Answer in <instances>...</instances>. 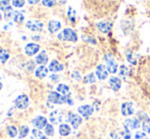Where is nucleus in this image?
<instances>
[{
  "mask_svg": "<svg viewBox=\"0 0 150 139\" xmlns=\"http://www.w3.org/2000/svg\"><path fill=\"white\" fill-rule=\"evenodd\" d=\"M60 28H61V24L58 21H50L49 24H48V30L52 34L57 32L58 30H60Z\"/></svg>",
  "mask_w": 150,
  "mask_h": 139,
  "instance_id": "a211bd4d",
  "label": "nucleus"
},
{
  "mask_svg": "<svg viewBox=\"0 0 150 139\" xmlns=\"http://www.w3.org/2000/svg\"><path fill=\"white\" fill-rule=\"evenodd\" d=\"M6 132H7L8 136L9 137H16V134H18V130H16V128L14 127V126H9V127L7 128V130H6Z\"/></svg>",
  "mask_w": 150,
  "mask_h": 139,
  "instance_id": "a878e982",
  "label": "nucleus"
},
{
  "mask_svg": "<svg viewBox=\"0 0 150 139\" xmlns=\"http://www.w3.org/2000/svg\"><path fill=\"white\" fill-rule=\"evenodd\" d=\"M134 139H148V137H147V135H146V133H145V132L138 131L136 134H135V138Z\"/></svg>",
  "mask_w": 150,
  "mask_h": 139,
  "instance_id": "72a5a7b5",
  "label": "nucleus"
},
{
  "mask_svg": "<svg viewBox=\"0 0 150 139\" xmlns=\"http://www.w3.org/2000/svg\"><path fill=\"white\" fill-rule=\"evenodd\" d=\"M9 58V53L6 49H0V62L2 64H5Z\"/></svg>",
  "mask_w": 150,
  "mask_h": 139,
  "instance_id": "5701e85b",
  "label": "nucleus"
},
{
  "mask_svg": "<svg viewBox=\"0 0 150 139\" xmlns=\"http://www.w3.org/2000/svg\"><path fill=\"white\" fill-rule=\"evenodd\" d=\"M97 28L100 32L102 33H107L111 28V25L108 22H100L97 24Z\"/></svg>",
  "mask_w": 150,
  "mask_h": 139,
  "instance_id": "aec40b11",
  "label": "nucleus"
},
{
  "mask_svg": "<svg viewBox=\"0 0 150 139\" xmlns=\"http://www.w3.org/2000/svg\"><path fill=\"white\" fill-rule=\"evenodd\" d=\"M29 133V128L27 126H22L20 128V137L21 138H25Z\"/></svg>",
  "mask_w": 150,
  "mask_h": 139,
  "instance_id": "7c9ffc66",
  "label": "nucleus"
},
{
  "mask_svg": "<svg viewBox=\"0 0 150 139\" xmlns=\"http://www.w3.org/2000/svg\"><path fill=\"white\" fill-rule=\"evenodd\" d=\"M24 16H23V13L22 12H20V11H14V14H13V20H14V22H16V23H23L24 22Z\"/></svg>",
  "mask_w": 150,
  "mask_h": 139,
  "instance_id": "bb28decb",
  "label": "nucleus"
},
{
  "mask_svg": "<svg viewBox=\"0 0 150 139\" xmlns=\"http://www.w3.org/2000/svg\"><path fill=\"white\" fill-rule=\"evenodd\" d=\"M84 82H85V83H95V82H96L95 75L93 73L88 74L87 76H85V77H84Z\"/></svg>",
  "mask_w": 150,
  "mask_h": 139,
  "instance_id": "cd10ccee",
  "label": "nucleus"
},
{
  "mask_svg": "<svg viewBox=\"0 0 150 139\" xmlns=\"http://www.w3.org/2000/svg\"><path fill=\"white\" fill-rule=\"evenodd\" d=\"M26 27L31 31H41L43 29V24L39 21H29L27 22Z\"/></svg>",
  "mask_w": 150,
  "mask_h": 139,
  "instance_id": "f8f14e48",
  "label": "nucleus"
},
{
  "mask_svg": "<svg viewBox=\"0 0 150 139\" xmlns=\"http://www.w3.org/2000/svg\"><path fill=\"white\" fill-rule=\"evenodd\" d=\"M47 99H48V101H50L51 104H67L69 105L74 104V101L71 97V94L60 95L58 92H55V91L50 92Z\"/></svg>",
  "mask_w": 150,
  "mask_h": 139,
  "instance_id": "f03ea898",
  "label": "nucleus"
},
{
  "mask_svg": "<svg viewBox=\"0 0 150 139\" xmlns=\"http://www.w3.org/2000/svg\"><path fill=\"white\" fill-rule=\"evenodd\" d=\"M62 70H63V65H61L59 62H57V60H52V62H50L49 71L55 73V72H60V71H62Z\"/></svg>",
  "mask_w": 150,
  "mask_h": 139,
  "instance_id": "6ab92c4d",
  "label": "nucleus"
},
{
  "mask_svg": "<svg viewBox=\"0 0 150 139\" xmlns=\"http://www.w3.org/2000/svg\"><path fill=\"white\" fill-rule=\"evenodd\" d=\"M62 113H61L60 111L56 109V111H53L52 113H50L49 115V121L51 124L53 125H57L62 122Z\"/></svg>",
  "mask_w": 150,
  "mask_h": 139,
  "instance_id": "0eeeda50",
  "label": "nucleus"
},
{
  "mask_svg": "<svg viewBox=\"0 0 150 139\" xmlns=\"http://www.w3.org/2000/svg\"><path fill=\"white\" fill-rule=\"evenodd\" d=\"M39 48L40 46L38 45V44L36 43H29L27 44L26 46H25V52H26L28 55H34V54H36L38 51H39Z\"/></svg>",
  "mask_w": 150,
  "mask_h": 139,
  "instance_id": "ddd939ff",
  "label": "nucleus"
},
{
  "mask_svg": "<svg viewBox=\"0 0 150 139\" xmlns=\"http://www.w3.org/2000/svg\"><path fill=\"white\" fill-rule=\"evenodd\" d=\"M40 139H48L47 137H46V136H42V137L41 138H40Z\"/></svg>",
  "mask_w": 150,
  "mask_h": 139,
  "instance_id": "a18cd8bd",
  "label": "nucleus"
},
{
  "mask_svg": "<svg viewBox=\"0 0 150 139\" xmlns=\"http://www.w3.org/2000/svg\"><path fill=\"white\" fill-rule=\"evenodd\" d=\"M120 76L122 78V79H126L127 77H128V74H129V69L127 68L125 65H122V66H120V72H119Z\"/></svg>",
  "mask_w": 150,
  "mask_h": 139,
  "instance_id": "b1692460",
  "label": "nucleus"
},
{
  "mask_svg": "<svg viewBox=\"0 0 150 139\" xmlns=\"http://www.w3.org/2000/svg\"><path fill=\"white\" fill-rule=\"evenodd\" d=\"M71 77H73L75 80H78V81L82 79V78H81V75H80V73H79V72H77V71H75L73 74H71Z\"/></svg>",
  "mask_w": 150,
  "mask_h": 139,
  "instance_id": "58836bf2",
  "label": "nucleus"
},
{
  "mask_svg": "<svg viewBox=\"0 0 150 139\" xmlns=\"http://www.w3.org/2000/svg\"><path fill=\"white\" fill-rule=\"evenodd\" d=\"M67 16H69V18L71 21V22H75L76 21V10L71 7H69V10H67Z\"/></svg>",
  "mask_w": 150,
  "mask_h": 139,
  "instance_id": "c756f323",
  "label": "nucleus"
},
{
  "mask_svg": "<svg viewBox=\"0 0 150 139\" xmlns=\"http://www.w3.org/2000/svg\"><path fill=\"white\" fill-rule=\"evenodd\" d=\"M45 133L47 136H53L54 129H53V127H52V125H49V124H48V125L46 126L45 127Z\"/></svg>",
  "mask_w": 150,
  "mask_h": 139,
  "instance_id": "473e14b6",
  "label": "nucleus"
},
{
  "mask_svg": "<svg viewBox=\"0 0 150 139\" xmlns=\"http://www.w3.org/2000/svg\"><path fill=\"white\" fill-rule=\"evenodd\" d=\"M8 4H9V1H0V9L5 11V10L10 6V5H8Z\"/></svg>",
  "mask_w": 150,
  "mask_h": 139,
  "instance_id": "f704fd0d",
  "label": "nucleus"
},
{
  "mask_svg": "<svg viewBox=\"0 0 150 139\" xmlns=\"http://www.w3.org/2000/svg\"><path fill=\"white\" fill-rule=\"evenodd\" d=\"M136 71V78L139 85L150 98V56L141 60Z\"/></svg>",
  "mask_w": 150,
  "mask_h": 139,
  "instance_id": "f257e3e1",
  "label": "nucleus"
},
{
  "mask_svg": "<svg viewBox=\"0 0 150 139\" xmlns=\"http://www.w3.org/2000/svg\"><path fill=\"white\" fill-rule=\"evenodd\" d=\"M137 58H138V56H137V54L135 53H128L127 54V60H129V62L132 65H137Z\"/></svg>",
  "mask_w": 150,
  "mask_h": 139,
  "instance_id": "393cba45",
  "label": "nucleus"
},
{
  "mask_svg": "<svg viewBox=\"0 0 150 139\" xmlns=\"http://www.w3.org/2000/svg\"><path fill=\"white\" fill-rule=\"evenodd\" d=\"M78 111H79L80 115H82L84 118H89L90 116L93 113V111H94V109H93L92 105L85 104V105H81V106H79Z\"/></svg>",
  "mask_w": 150,
  "mask_h": 139,
  "instance_id": "6e6552de",
  "label": "nucleus"
},
{
  "mask_svg": "<svg viewBox=\"0 0 150 139\" xmlns=\"http://www.w3.org/2000/svg\"><path fill=\"white\" fill-rule=\"evenodd\" d=\"M32 133H33V135L35 136V137H37V138H41L42 136H43V134H42V132L40 131V130H38V129H34L33 131H32Z\"/></svg>",
  "mask_w": 150,
  "mask_h": 139,
  "instance_id": "c9c22d12",
  "label": "nucleus"
},
{
  "mask_svg": "<svg viewBox=\"0 0 150 139\" xmlns=\"http://www.w3.org/2000/svg\"><path fill=\"white\" fill-rule=\"evenodd\" d=\"M67 121L71 124L74 129H77V128L82 124V118L80 117L79 115H77V113H69V116H67Z\"/></svg>",
  "mask_w": 150,
  "mask_h": 139,
  "instance_id": "423d86ee",
  "label": "nucleus"
},
{
  "mask_svg": "<svg viewBox=\"0 0 150 139\" xmlns=\"http://www.w3.org/2000/svg\"><path fill=\"white\" fill-rule=\"evenodd\" d=\"M96 76L99 80H105L108 76L107 69L105 68L104 65H99L96 68Z\"/></svg>",
  "mask_w": 150,
  "mask_h": 139,
  "instance_id": "9b49d317",
  "label": "nucleus"
},
{
  "mask_svg": "<svg viewBox=\"0 0 150 139\" xmlns=\"http://www.w3.org/2000/svg\"><path fill=\"white\" fill-rule=\"evenodd\" d=\"M110 137L112 139H120L119 132H117V131H111L110 132Z\"/></svg>",
  "mask_w": 150,
  "mask_h": 139,
  "instance_id": "a19ab883",
  "label": "nucleus"
},
{
  "mask_svg": "<svg viewBox=\"0 0 150 139\" xmlns=\"http://www.w3.org/2000/svg\"><path fill=\"white\" fill-rule=\"evenodd\" d=\"M125 128H128L129 130H132V129H138L140 128L141 123L138 119H127L125 121Z\"/></svg>",
  "mask_w": 150,
  "mask_h": 139,
  "instance_id": "9d476101",
  "label": "nucleus"
},
{
  "mask_svg": "<svg viewBox=\"0 0 150 139\" xmlns=\"http://www.w3.org/2000/svg\"><path fill=\"white\" fill-rule=\"evenodd\" d=\"M33 39L34 40H39L40 37H39V36H35V37H33Z\"/></svg>",
  "mask_w": 150,
  "mask_h": 139,
  "instance_id": "c03bdc74",
  "label": "nucleus"
},
{
  "mask_svg": "<svg viewBox=\"0 0 150 139\" xmlns=\"http://www.w3.org/2000/svg\"><path fill=\"white\" fill-rule=\"evenodd\" d=\"M71 133V127L67 124H60L59 126V134L61 136H67Z\"/></svg>",
  "mask_w": 150,
  "mask_h": 139,
  "instance_id": "412c9836",
  "label": "nucleus"
},
{
  "mask_svg": "<svg viewBox=\"0 0 150 139\" xmlns=\"http://www.w3.org/2000/svg\"><path fill=\"white\" fill-rule=\"evenodd\" d=\"M48 71H49V70L46 68L45 66H40L39 68L36 69L35 75H36V77L39 78V79H43V78H45L46 76H47Z\"/></svg>",
  "mask_w": 150,
  "mask_h": 139,
  "instance_id": "f3484780",
  "label": "nucleus"
},
{
  "mask_svg": "<svg viewBox=\"0 0 150 139\" xmlns=\"http://www.w3.org/2000/svg\"><path fill=\"white\" fill-rule=\"evenodd\" d=\"M47 62H48V56H47V54H46L45 50H43V51H41L37 55V57H36V62H37L38 65L44 66L45 64H47Z\"/></svg>",
  "mask_w": 150,
  "mask_h": 139,
  "instance_id": "dca6fc26",
  "label": "nucleus"
},
{
  "mask_svg": "<svg viewBox=\"0 0 150 139\" xmlns=\"http://www.w3.org/2000/svg\"><path fill=\"white\" fill-rule=\"evenodd\" d=\"M42 4H44L45 6H48V7H51V6H53L55 4V1H46V0H43Z\"/></svg>",
  "mask_w": 150,
  "mask_h": 139,
  "instance_id": "ea45409f",
  "label": "nucleus"
},
{
  "mask_svg": "<svg viewBox=\"0 0 150 139\" xmlns=\"http://www.w3.org/2000/svg\"><path fill=\"white\" fill-rule=\"evenodd\" d=\"M56 90H57L58 93H61L62 95H67V94H69V86L64 85V84H59V85L56 87Z\"/></svg>",
  "mask_w": 150,
  "mask_h": 139,
  "instance_id": "4be33fe9",
  "label": "nucleus"
},
{
  "mask_svg": "<svg viewBox=\"0 0 150 139\" xmlns=\"http://www.w3.org/2000/svg\"><path fill=\"white\" fill-rule=\"evenodd\" d=\"M14 104L18 109H25L29 106V97L25 94L20 95L16 100H14Z\"/></svg>",
  "mask_w": 150,
  "mask_h": 139,
  "instance_id": "39448f33",
  "label": "nucleus"
},
{
  "mask_svg": "<svg viewBox=\"0 0 150 139\" xmlns=\"http://www.w3.org/2000/svg\"><path fill=\"white\" fill-rule=\"evenodd\" d=\"M122 135H124L125 139H131V133L128 128H125V130L122 131Z\"/></svg>",
  "mask_w": 150,
  "mask_h": 139,
  "instance_id": "e433bc0d",
  "label": "nucleus"
},
{
  "mask_svg": "<svg viewBox=\"0 0 150 139\" xmlns=\"http://www.w3.org/2000/svg\"><path fill=\"white\" fill-rule=\"evenodd\" d=\"M12 5L16 6V7H23L25 5V1H18V0H16V1H12Z\"/></svg>",
  "mask_w": 150,
  "mask_h": 139,
  "instance_id": "4c0bfd02",
  "label": "nucleus"
},
{
  "mask_svg": "<svg viewBox=\"0 0 150 139\" xmlns=\"http://www.w3.org/2000/svg\"><path fill=\"white\" fill-rule=\"evenodd\" d=\"M32 123H33V125L35 126L38 130L42 129V128H45L46 126L48 125V124H47V119H46V118H44V117H41V116L35 118V119L32 121Z\"/></svg>",
  "mask_w": 150,
  "mask_h": 139,
  "instance_id": "1a4fd4ad",
  "label": "nucleus"
},
{
  "mask_svg": "<svg viewBox=\"0 0 150 139\" xmlns=\"http://www.w3.org/2000/svg\"><path fill=\"white\" fill-rule=\"evenodd\" d=\"M2 89V84H1V82H0V90Z\"/></svg>",
  "mask_w": 150,
  "mask_h": 139,
  "instance_id": "49530a36",
  "label": "nucleus"
},
{
  "mask_svg": "<svg viewBox=\"0 0 150 139\" xmlns=\"http://www.w3.org/2000/svg\"><path fill=\"white\" fill-rule=\"evenodd\" d=\"M122 113L126 117L134 113V106L132 102H124L122 104Z\"/></svg>",
  "mask_w": 150,
  "mask_h": 139,
  "instance_id": "4468645a",
  "label": "nucleus"
},
{
  "mask_svg": "<svg viewBox=\"0 0 150 139\" xmlns=\"http://www.w3.org/2000/svg\"><path fill=\"white\" fill-rule=\"evenodd\" d=\"M105 62H106L107 72L110 74H115L117 71V64L110 55H105Z\"/></svg>",
  "mask_w": 150,
  "mask_h": 139,
  "instance_id": "20e7f679",
  "label": "nucleus"
},
{
  "mask_svg": "<svg viewBox=\"0 0 150 139\" xmlns=\"http://www.w3.org/2000/svg\"><path fill=\"white\" fill-rule=\"evenodd\" d=\"M1 18H2V16H1V13H0V21H1Z\"/></svg>",
  "mask_w": 150,
  "mask_h": 139,
  "instance_id": "de8ad7c7",
  "label": "nucleus"
},
{
  "mask_svg": "<svg viewBox=\"0 0 150 139\" xmlns=\"http://www.w3.org/2000/svg\"><path fill=\"white\" fill-rule=\"evenodd\" d=\"M108 84L113 91H119L120 86H122V81L117 77H111L108 81Z\"/></svg>",
  "mask_w": 150,
  "mask_h": 139,
  "instance_id": "2eb2a0df",
  "label": "nucleus"
},
{
  "mask_svg": "<svg viewBox=\"0 0 150 139\" xmlns=\"http://www.w3.org/2000/svg\"><path fill=\"white\" fill-rule=\"evenodd\" d=\"M58 38L60 40H63V41H71V42H76L78 40L77 33L74 30H71V29H65V30H63L58 35Z\"/></svg>",
  "mask_w": 150,
  "mask_h": 139,
  "instance_id": "7ed1b4c3",
  "label": "nucleus"
},
{
  "mask_svg": "<svg viewBox=\"0 0 150 139\" xmlns=\"http://www.w3.org/2000/svg\"><path fill=\"white\" fill-rule=\"evenodd\" d=\"M142 128L145 132L150 133V119L149 118L147 120H145L144 122H142Z\"/></svg>",
  "mask_w": 150,
  "mask_h": 139,
  "instance_id": "2f4dec72",
  "label": "nucleus"
},
{
  "mask_svg": "<svg viewBox=\"0 0 150 139\" xmlns=\"http://www.w3.org/2000/svg\"><path fill=\"white\" fill-rule=\"evenodd\" d=\"M13 14H14L13 9H12L11 6H9V7L4 11V18H5V20H9L11 16H13Z\"/></svg>",
  "mask_w": 150,
  "mask_h": 139,
  "instance_id": "c85d7f7f",
  "label": "nucleus"
},
{
  "mask_svg": "<svg viewBox=\"0 0 150 139\" xmlns=\"http://www.w3.org/2000/svg\"><path fill=\"white\" fill-rule=\"evenodd\" d=\"M50 79H51L52 82H57L58 79H59V77H58L57 75H52L51 77H50Z\"/></svg>",
  "mask_w": 150,
  "mask_h": 139,
  "instance_id": "79ce46f5",
  "label": "nucleus"
},
{
  "mask_svg": "<svg viewBox=\"0 0 150 139\" xmlns=\"http://www.w3.org/2000/svg\"><path fill=\"white\" fill-rule=\"evenodd\" d=\"M0 116H1V113H0Z\"/></svg>",
  "mask_w": 150,
  "mask_h": 139,
  "instance_id": "09e8293b",
  "label": "nucleus"
},
{
  "mask_svg": "<svg viewBox=\"0 0 150 139\" xmlns=\"http://www.w3.org/2000/svg\"><path fill=\"white\" fill-rule=\"evenodd\" d=\"M30 4H36V3H39V1H29Z\"/></svg>",
  "mask_w": 150,
  "mask_h": 139,
  "instance_id": "37998d69",
  "label": "nucleus"
}]
</instances>
